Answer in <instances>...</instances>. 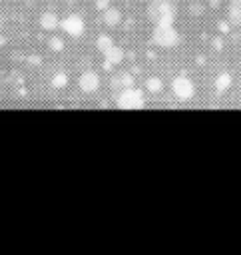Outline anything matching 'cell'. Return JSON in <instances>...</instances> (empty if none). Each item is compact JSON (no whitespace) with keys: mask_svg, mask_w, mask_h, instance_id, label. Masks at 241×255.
I'll return each mask as SVG.
<instances>
[{"mask_svg":"<svg viewBox=\"0 0 241 255\" xmlns=\"http://www.w3.org/2000/svg\"><path fill=\"white\" fill-rule=\"evenodd\" d=\"M118 104H120L121 108H139V106H143V96H141L139 92L127 88V90L120 96Z\"/></svg>","mask_w":241,"mask_h":255,"instance_id":"cell-1","label":"cell"},{"mask_svg":"<svg viewBox=\"0 0 241 255\" xmlns=\"http://www.w3.org/2000/svg\"><path fill=\"white\" fill-rule=\"evenodd\" d=\"M155 42L161 44V46H171L177 42V36L175 32L169 28V24H159L157 32H155Z\"/></svg>","mask_w":241,"mask_h":255,"instance_id":"cell-2","label":"cell"},{"mask_svg":"<svg viewBox=\"0 0 241 255\" xmlns=\"http://www.w3.org/2000/svg\"><path fill=\"white\" fill-rule=\"evenodd\" d=\"M62 28L70 34V36H80L84 32V22L80 16H68L64 22H62Z\"/></svg>","mask_w":241,"mask_h":255,"instance_id":"cell-3","label":"cell"},{"mask_svg":"<svg viewBox=\"0 0 241 255\" xmlns=\"http://www.w3.org/2000/svg\"><path fill=\"white\" fill-rule=\"evenodd\" d=\"M173 92H175L177 98L187 100V98H191V94H193V86H191V82H189L187 78H177V80L173 82Z\"/></svg>","mask_w":241,"mask_h":255,"instance_id":"cell-4","label":"cell"},{"mask_svg":"<svg viewBox=\"0 0 241 255\" xmlns=\"http://www.w3.org/2000/svg\"><path fill=\"white\" fill-rule=\"evenodd\" d=\"M80 86H82L84 92H94L100 86V80H98V76L94 72H88V74H84L80 78Z\"/></svg>","mask_w":241,"mask_h":255,"instance_id":"cell-5","label":"cell"},{"mask_svg":"<svg viewBox=\"0 0 241 255\" xmlns=\"http://www.w3.org/2000/svg\"><path fill=\"white\" fill-rule=\"evenodd\" d=\"M40 24H42V28H46V30H54V28L58 26V18H56L54 14H44V16L40 18Z\"/></svg>","mask_w":241,"mask_h":255,"instance_id":"cell-6","label":"cell"},{"mask_svg":"<svg viewBox=\"0 0 241 255\" xmlns=\"http://www.w3.org/2000/svg\"><path fill=\"white\" fill-rule=\"evenodd\" d=\"M106 54V58H108V64H118L120 60H121V50L120 48H116V46H112L108 52H104Z\"/></svg>","mask_w":241,"mask_h":255,"instance_id":"cell-7","label":"cell"},{"mask_svg":"<svg viewBox=\"0 0 241 255\" xmlns=\"http://www.w3.org/2000/svg\"><path fill=\"white\" fill-rule=\"evenodd\" d=\"M104 20H106L108 24H118V22H120V12H118V10H108Z\"/></svg>","mask_w":241,"mask_h":255,"instance_id":"cell-8","label":"cell"},{"mask_svg":"<svg viewBox=\"0 0 241 255\" xmlns=\"http://www.w3.org/2000/svg\"><path fill=\"white\" fill-rule=\"evenodd\" d=\"M112 46H114V44H112V40H110L108 36H102V38H98V48H100L102 52H108Z\"/></svg>","mask_w":241,"mask_h":255,"instance_id":"cell-9","label":"cell"},{"mask_svg":"<svg viewBox=\"0 0 241 255\" xmlns=\"http://www.w3.org/2000/svg\"><path fill=\"white\" fill-rule=\"evenodd\" d=\"M68 84V78L64 76V74H56L54 78H52V86H56V88H64Z\"/></svg>","mask_w":241,"mask_h":255,"instance_id":"cell-10","label":"cell"},{"mask_svg":"<svg viewBox=\"0 0 241 255\" xmlns=\"http://www.w3.org/2000/svg\"><path fill=\"white\" fill-rule=\"evenodd\" d=\"M147 90H149V92H159V90H161V82H159L157 78H149V80H147Z\"/></svg>","mask_w":241,"mask_h":255,"instance_id":"cell-11","label":"cell"},{"mask_svg":"<svg viewBox=\"0 0 241 255\" xmlns=\"http://www.w3.org/2000/svg\"><path fill=\"white\" fill-rule=\"evenodd\" d=\"M229 84H231V78L229 76H221L219 82H217V88L219 90H225V88H229Z\"/></svg>","mask_w":241,"mask_h":255,"instance_id":"cell-12","label":"cell"},{"mask_svg":"<svg viewBox=\"0 0 241 255\" xmlns=\"http://www.w3.org/2000/svg\"><path fill=\"white\" fill-rule=\"evenodd\" d=\"M50 46H52L54 50H62V40H60V38H52V40H50Z\"/></svg>","mask_w":241,"mask_h":255,"instance_id":"cell-13","label":"cell"},{"mask_svg":"<svg viewBox=\"0 0 241 255\" xmlns=\"http://www.w3.org/2000/svg\"><path fill=\"white\" fill-rule=\"evenodd\" d=\"M98 6H102V8H104V6H106V0H98Z\"/></svg>","mask_w":241,"mask_h":255,"instance_id":"cell-14","label":"cell"}]
</instances>
